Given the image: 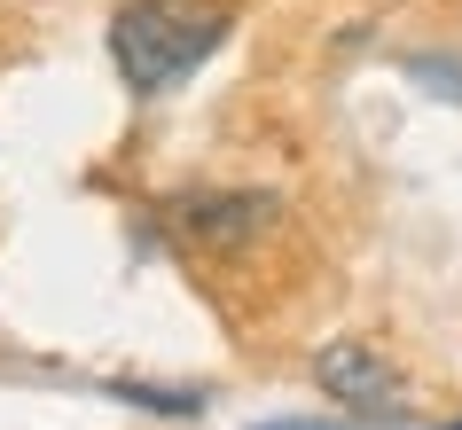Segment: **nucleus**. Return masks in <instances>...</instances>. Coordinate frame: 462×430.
<instances>
[{
    "label": "nucleus",
    "mask_w": 462,
    "mask_h": 430,
    "mask_svg": "<svg viewBox=\"0 0 462 430\" xmlns=\"http://www.w3.org/2000/svg\"><path fill=\"white\" fill-rule=\"evenodd\" d=\"M110 399L149 407V415H204V391H157V383H110Z\"/></svg>",
    "instance_id": "nucleus-4"
},
{
    "label": "nucleus",
    "mask_w": 462,
    "mask_h": 430,
    "mask_svg": "<svg viewBox=\"0 0 462 430\" xmlns=\"http://www.w3.org/2000/svg\"><path fill=\"white\" fill-rule=\"evenodd\" d=\"M227 40V16L219 8H196V0H125L110 16V63L134 95H165L196 63H212V48Z\"/></svg>",
    "instance_id": "nucleus-1"
},
{
    "label": "nucleus",
    "mask_w": 462,
    "mask_h": 430,
    "mask_svg": "<svg viewBox=\"0 0 462 430\" xmlns=\"http://www.w3.org/2000/svg\"><path fill=\"white\" fill-rule=\"evenodd\" d=\"M408 78H415V87H431V95H447V102H462V63H455V55H415Z\"/></svg>",
    "instance_id": "nucleus-5"
},
{
    "label": "nucleus",
    "mask_w": 462,
    "mask_h": 430,
    "mask_svg": "<svg viewBox=\"0 0 462 430\" xmlns=\"http://www.w3.org/2000/svg\"><path fill=\"white\" fill-rule=\"evenodd\" d=\"M274 219H282L274 196L236 188V196H196V204H180V235L204 242V251H219V259H236V251H251V242L274 235Z\"/></svg>",
    "instance_id": "nucleus-2"
},
{
    "label": "nucleus",
    "mask_w": 462,
    "mask_h": 430,
    "mask_svg": "<svg viewBox=\"0 0 462 430\" xmlns=\"http://www.w3.org/2000/svg\"><path fill=\"white\" fill-rule=\"evenodd\" d=\"M314 383L345 407V415H392V407H400V376L384 368V352H376V344H353V336L314 352Z\"/></svg>",
    "instance_id": "nucleus-3"
},
{
    "label": "nucleus",
    "mask_w": 462,
    "mask_h": 430,
    "mask_svg": "<svg viewBox=\"0 0 462 430\" xmlns=\"http://www.w3.org/2000/svg\"><path fill=\"white\" fill-rule=\"evenodd\" d=\"M259 430H345V423H259Z\"/></svg>",
    "instance_id": "nucleus-6"
},
{
    "label": "nucleus",
    "mask_w": 462,
    "mask_h": 430,
    "mask_svg": "<svg viewBox=\"0 0 462 430\" xmlns=\"http://www.w3.org/2000/svg\"><path fill=\"white\" fill-rule=\"evenodd\" d=\"M439 430H462V423H439Z\"/></svg>",
    "instance_id": "nucleus-7"
}]
</instances>
